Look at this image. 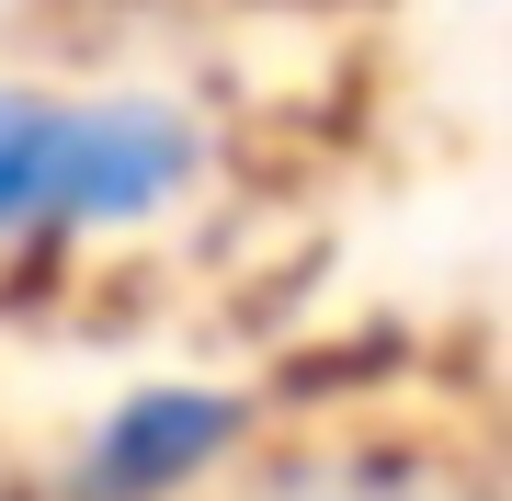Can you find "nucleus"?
I'll return each instance as SVG.
<instances>
[{
	"label": "nucleus",
	"mask_w": 512,
	"mask_h": 501,
	"mask_svg": "<svg viewBox=\"0 0 512 501\" xmlns=\"http://www.w3.org/2000/svg\"><path fill=\"white\" fill-rule=\"evenodd\" d=\"M274 501H433V490H410V479H308V490H274Z\"/></svg>",
	"instance_id": "nucleus-3"
},
{
	"label": "nucleus",
	"mask_w": 512,
	"mask_h": 501,
	"mask_svg": "<svg viewBox=\"0 0 512 501\" xmlns=\"http://www.w3.org/2000/svg\"><path fill=\"white\" fill-rule=\"evenodd\" d=\"M194 183V126L160 103H35L0 92V240L114 228Z\"/></svg>",
	"instance_id": "nucleus-1"
},
{
	"label": "nucleus",
	"mask_w": 512,
	"mask_h": 501,
	"mask_svg": "<svg viewBox=\"0 0 512 501\" xmlns=\"http://www.w3.org/2000/svg\"><path fill=\"white\" fill-rule=\"evenodd\" d=\"M217 445H228V399H126L114 433L92 445V490H103V501L171 490V479H194Z\"/></svg>",
	"instance_id": "nucleus-2"
}]
</instances>
